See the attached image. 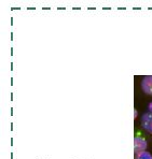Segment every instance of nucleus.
<instances>
[{
  "instance_id": "f03ea898",
  "label": "nucleus",
  "mask_w": 152,
  "mask_h": 159,
  "mask_svg": "<svg viewBox=\"0 0 152 159\" xmlns=\"http://www.w3.org/2000/svg\"><path fill=\"white\" fill-rule=\"evenodd\" d=\"M148 143H147L146 139H144L142 137H135L134 138V149H135V154H138L140 152L146 151Z\"/></svg>"
},
{
  "instance_id": "20e7f679",
  "label": "nucleus",
  "mask_w": 152,
  "mask_h": 159,
  "mask_svg": "<svg viewBox=\"0 0 152 159\" xmlns=\"http://www.w3.org/2000/svg\"><path fill=\"white\" fill-rule=\"evenodd\" d=\"M136 159H152V155L149 152L144 151V152H140V153L136 154Z\"/></svg>"
},
{
  "instance_id": "7ed1b4c3",
  "label": "nucleus",
  "mask_w": 152,
  "mask_h": 159,
  "mask_svg": "<svg viewBox=\"0 0 152 159\" xmlns=\"http://www.w3.org/2000/svg\"><path fill=\"white\" fill-rule=\"evenodd\" d=\"M141 88L145 93L152 96V75L145 76L141 81Z\"/></svg>"
},
{
  "instance_id": "39448f33",
  "label": "nucleus",
  "mask_w": 152,
  "mask_h": 159,
  "mask_svg": "<svg viewBox=\"0 0 152 159\" xmlns=\"http://www.w3.org/2000/svg\"><path fill=\"white\" fill-rule=\"evenodd\" d=\"M148 111L152 113V102H150V103L148 104Z\"/></svg>"
},
{
  "instance_id": "f257e3e1",
  "label": "nucleus",
  "mask_w": 152,
  "mask_h": 159,
  "mask_svg": "<svg viewBox=\"0 0 152 159\" xmlns=\"http://www.w3.org/2000/svg\"><path fill=\"white\" fill-rule=\"evenodd\" d=\"M141 127L146 130L147 132L152 134V113L147 112L141 116Z\"/></svg>"
}]
</instances>
